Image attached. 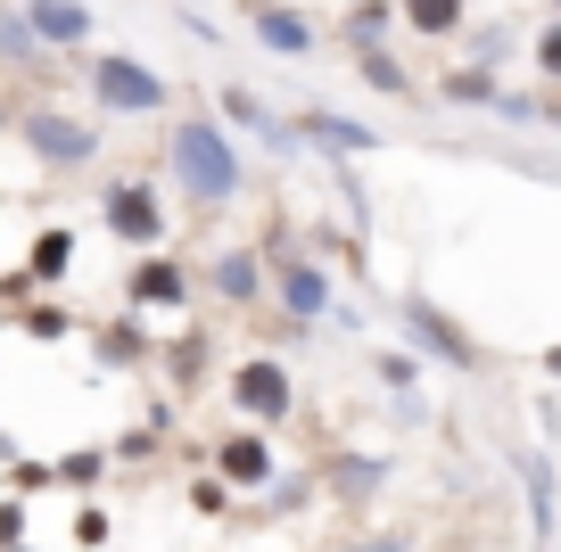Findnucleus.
<instances>
[{
    "label": "nucleus",
    "instance_id": "obj_18",
    "mask_svg": "<svg viewBox=\"0 0 561 552\" xmlns=\"http://www.w3.org/2000/svg\"><path fill=\"white\" fill-rule=\"evenodd\" d=\"M446 100L455 107H495V83L488 74H446Z\"/></svg>",
    "mask_w": 561,
    "mask_h": 552
},
{
    "label": "nucleus",
    "instance_id": "obj_20",
    "mask_svg": "<svg viewBox=\"0 0 561 552\" xmlns=\"http://www.w3.org/2000/svg\"><path fill=\"white\" fill-rule=\"evenodd\" d=\"M0 58H42V42L25 34V18H9V9H0Z\"/></svg>",
    "mask_w": 561,
    "mask_h": 552
},
{
    "label": "nucleus",
    "instance_id": "obj_12",
    "mask_svg": "<svg viewBox=\"0 0 561 552\" xmlns=\"http://www.w3.org/2000/svg\"><path fill=\"white\" fill-rule=\"evenodd\" d=\"M215 470H224V486H264L273 479V446H264V429H240L215 446Z\"/></svg>",
    "mask_w": 561,
    "mask_h": 552
},
{
    "label": "nucleus",
    "instance_id": "obj_26",
    "mask_svg": "<svg viewBox=\"0 0 561 552\" xmlns=\"http://www.w3.org/2000/svg\"><path fill=\"white\" fill-rule=\"evenodd\" d=\"M347 552H404V536H380V544H347Z\"/></svg>",
    "mask_w": 561,
    "mask_h": 552
},
{
    "label": "nucleus",
    "instance_id": "obj_6",
    "mask_svg": "<svg viewBox=\"0 0 561 552\" xmlns=\"http://www.w3.org/2000/svg\"><path fill=\"white\" fill-rule=\"evenodd\" d=\"M191 289H198V280L182 273L174 256H140L133 273H124V306H133V313H182Z\"/></svg>",
    "mask_w": 561,
    "mask_h": 552
},
{
    "label": "nucleus",
    "instance_id": "obj_14",
    "mask_svg": "<svg viewBox=\"0 0 561 552\" xmlns=\"http://www.w3.org/2000/svg\"><path fill=\"white\" fill-rule=\"evenodd\" d=\"M306 140H322V149H339V157H364V149H380V133L371 124H355V116H331V107H306V124H298Z\"/></svg>",
    "mask_w": 561,
    "mask_h": 552
},
{
    "label": "nucleus",
    "instance_id": "obj_5",
    "mask_svg": "<svg viewBox=\"0 0 561 552\" xmlns=\"http://www.w3.org/2000/svg\"><path fill=\"white\" fill-rule=\"evenodd\" d=\"M231 404H240L256 429H280L289 421V404H298V388H289V363H273V355H248V363H231Z\"/></svg>",
    "mask_w": 561,
    "mask_h": 552
},
{
    "label": "nucleus",
    "instance_id": "obj_28",
    "mask_svg": "<svg viewBox=\"0 0 561 552\" xmlns=\"http://www.w3.org/2000/svg\"><path fill=\"white\" fill-rule=\"evenodd\" d=\"M9 552H25V544H9Z\"/></svg>",
    "mask_w": 561,
    "mask_h": 552
},
{
    "label": "nucleus",
    "instance_id": "obj_19",
    "mask_svg": "<svg viewBox=\"0 0 561 552\" xmlns=\"http://www.w3.org/2000/svg\"><path fill=\"white\" fill-rule=\"evenodd\" d=\"M355 67H364V83H380V91H404V67L388 50H355Z\"/></svg>",
    "mask_w": 561,
    "mask_h": 552
},
{
    "label": "nucleus",
    "instance_id": "obj_23",
    "mask_svg": "<svg viewBox=\"0 0 561 552\" xmlns=\"http://www.w3.org/2000/svg\"><path fill=\"white\" fill-rule=\"evenodd\" d=\"M224 495H231L224 479H198V486H191V503H198V511H224Z\"/></svg>",
    "mask_w": 561,
    "mask_h": 552
},
{
    "label": "nucleus",
    "instance_id": "obj_1",
    "mask_svg": "<svg viewBox=\"0 0 561 552\" xmlns=\"http://www.w3.org/2000/svg\"><path fill=\"white\" fill-rule=\"evenodd\" d=\"M165 173H174V191L191 198L198 215H224L231 198L248 191V157H240V140L224 133L215 116H174V133H165Z\"/></svg>",
    "mask_w": 561,
    "mask_h": 552
},
{
    "label": "nucleus",
    "instance_id": "obj_15",
    "mask_svg": "<svg viewBox=\"0 0 561 552\" xmlns=\"http://www.w3.org/2000/svg\"><path fill=\"white\" fill-rule=\"evenodd\" d=\"M380 479H388V462H371V453H339V462H331V495L339 503H364Z\"/></svg>",
    "mask_w": 561,
    "mask_h": 552
},
{
    "label": "nucleus",
    "instance_id": "obj_8",
    "mask_svg": "<svg viewBox=\"0 0 561 552\" xmlns=\"http://www.w3.org/2000/svg\"><path fill=\"white\" fill-rule=\"evenodd\" d=\"M18 18H25V34H34L42 50H83L91 42V9L83 0H25Z\"/></svg>",
    "mask_w": 561,
    "mask_h": 552
},
{
    "label": "nucleus",
    "instance_id": "obj_24",
    "mask_svg": "<svg viewBox=\"0 0 561 552\" xmlns=\"http://www.w3.org/2000/svg\"><path fill=\"white\" fill-rule=\"evenodd\" d=\"M537 67H545V74H561V25H553L545 42H537Z\"/></svg>",
    "mask_w": 561,
    "mask_h": 552
},
{
    "label": "nucleus",
    "instance_id": "obj_16",
    "mask_svg": "<svg viewBox=\"0 0 561 552\" xmlns=\"http://www.w3.org/2000/svg\"><path fill=\"white\" fill-rule=\"evenodd\" d=\"M25 273H34V280H67L75 273V231H42L34 256H25Z\"/></svg>",
    "mask_w": 561,
    "mask_h": 552
},
{
    "label": "nucleus",
    "instance_id": "obj_17",
    "mask_svg": "<svg viewBox=\"0 0 561 552\" xmlns=\"http://www.w3.org/2000/svg\"><path fill=\"white\" fill-rule=\"evenodd\" d=\"M404 25H413V34H455L462 0H404Z\"/></svg>",
    "mask_w": 561,
    "mask_h": 552
},
{
    "label": "nucleus",
    "instance_id": "obj_9",
    "mask_svg": "<svg viewBox=\"0 0 561 552\" xmlns=\"http://www.w3.org/2000/svg\"><path fill=\"white\" fill-rule=\"evenodd\" d=\"M404 330H413V338L430 346V355H438V363H455V371H479V346L462 338V330L446 322V313L430 306V297H404Z\"/></svg>",
    "mask_w": 561,
    "mask_h": 552
},
{
    "label": "nucleus",
    "instance_id": "obj_7",
    "mask_svg": "<svg viewBox=\"0 0 561 552\" xmlns=\"http://www.w3.org/2000/svg\"><path fill=\"white\" fill-rule=\"evenodd\" d=\"M273 264H280V273L264 280V297H280L289 322H322V313H331V273L306 264V256H273Z\"/></svg>",
    "mask_w": 561,
    "mask_h": 552
},
{
    "label": "nucleus",
    "instance_id": "obj_13",
    "mask_svg": "<svg viewBox=\"0 0 561 552\" xmlns=\"http://www.w3.org/2000/svg\"><path fill=\"white\" fill-rule=\"evenodd\" d=\"M215 124H224V133H256V140H289V124H280L256 91H240V83L215 91Z\"/></svg>",
    "mask_w": 561,
    "mask_h": 552
},
{
    "label": "nucleus",
    "instance_id": "obj_25",
    "mask_svg": "<svg viewBox=\"0 0 561 552\" xmlns=\"http://www.w3.org/2000/svg\"><path fill=\"white\" fill-rule=\"evenodd\" d=\"M18 528H25V503H0V544H18Z\"/></svg>",
    "mask_w": 561,
    "mask_h": 552
},
{
    "label": "nucleus",
    "instance_id": "obj_2",
    "mask_svg": "<svg viewBox=\"0 0 561 552\" xmlns=\"http://www.w3.org/2000/svg\"><path fill=\"white\" fill-rule=\"evenodd\" d=\"M91 91H100L107 116H158V107L174 100V91H165V74L140 67L133 50H100V58H91Z\"/></svg>",
    "mask_w": 561,
    "mask_h": 552
},
{
    "label": "nucleus",
    "instance_id": "obj_22",
    "mask_svg": "<svg viewBox=\"0 0 561 552\" xmlns=\"http://www.w3.org/2000/svg\"><path fill=\"white\" fill-rule=\"evenodd\" d=\"M413 371H421L413 355H380V380H388V388H413Z\"/></svg>",
    "mask_w": 561,
    "mask_h": 552
},
{
    "label": "nucleus",
    "instance_id": "obj_4",
    "mask_svg": "<svg viewBox=\"0 0 561 552\" xmlns=\"http://www.w3.org/2000/svg\"><path fill=\"white\" fill-rule=\"evenodd\" d=\"M25 149L50 173H83L91 157H100V124L67 116V107H34V116H25Z\"/></svg>",
    "mask_w": 561,
    "mask_h": 552
},
{
    "label": "nucleus",
    "instance_id": "obj_11",
    "mask_svg": "<svg viewBox=\"0 0 561 552\" xmlns=\"http://www.w3.org/2000/svg\"><path fill=\"white\" fill-rule=\"evenodd\" d=\"M207 289L224 297V306H264V256L256 248H224V256L207 264Z\"/></svg>",
    "mask_w": 561,
    "mask_h": 552
},
{
    "label": "nucleus",
    "instance_id": "obj_27",
    "mask_svg": "<svg viewBox=\"0 0 561 552\" xmlns=\"http://www.w3.org/2000/svg\"><path fill=\"white\" fill-rule=\"evenodd\" d=\"M0 124H9V107H0Z\"/></svg>",
    "mask_w": 561,
    "mask_h": 552
},
{
    "label": "nucleus",
    "instance_id": "obj_3",
    "mask_svg": "<svg viewBox=\"0 0 561 552\" xmlns=\"http://www.w3.org/2000/svg\"><path fill=\"white\" fill-rule=\"evenodd\" d=\"M100 223L116 231L124 248H140V256H158V248H165V207H158V182H140V173L107 182V191H100Z\"/></svg>",
    "mask_w": 561,
    "mask_h": 552
},
{
    "label": "nucleus",
    "instance_id": "obj_21",
    "mask_svg": "<svg viewBox=\"0 0 561 552\" xmlns=\"http://www.w3.org/2000/svg\"><path fill=\"white\" fill-rule=\"evenodd\" d=\"M25 330H34V338H67V313H58V306H34V313H25Z\"/></svg>",
    "mask_w": 561,
    "mask_h": 552
},
{
    "label": "nucleus",
    "instance_id": "obj_10",
    "mask_svg": "<svg viewBox=\"0 0 561 552\" xmlns=\"http://www.w3.org/2000/svg\"><path fill=\"white\" fill-rule=\"evenodd\" d=\"M248 25H256V42L273 58H314V42H322L298 9H273V0H248Z\"/></svg>",
    "mask_w": 561,
    "mask_h": 552
}]
</instances>
